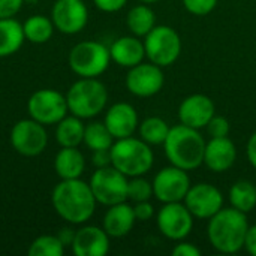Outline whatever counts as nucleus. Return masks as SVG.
<instances>
[{
    "mask_svg": "<svg viewBox=\"0 0 256 256\" xmlns=\"http://www.w3.org/2000/svg\"><path fill=\"white\" fill-rule=\"evenodd\" d=\"M87 148L92 152L96 150H110L114 144V136L108 130L104 122H92L86 124L84 129V141Z\"/></svg>",
    "mask_w": 256,
    "mask_h": 256,
    "instance_id": "29",
    "label": "nucleus"
},
{
    "mask_svg": "<svg viewBox=\"0 0 256 256\" xmlns=\"http://www.w3.org/2000/svg\"><path fill=\"white\" fill-rule=\"evenodd\" d=\"M135 222L134 206L124 201L108 207L102 220V228L111 238H123L134 230Z\"/></svg>",
    "mask_w": 256,
    "mask_h": 256,
    "instance_id": "20",
    "label": "nucleus"
},
{
    "mask_svg": "<svg viewBox=\"0 0 256 256\" xmlns=\"http://www.w3.org/2000/svg\"><path fill=\"white\" fill-rule=\"evenodd\" d=\"M54 212L70 225H82L92 219L96 210V198L90 184L81 178L62 180L51 194Z\"/></svg>",
    "mask_w": 256,
    "mask_h": 256,
    "instance_id": "1",
    "label": "nucleus"
},
{
    "mask_svg": "<svg viewBox=\"0 0 256 256\" xmlns=\"http://www.w3.org/2000/svg\"><path fill=\"white\" fill-rule=\"evenodd\" d=\"M92 164L96 168L110 166L111 165V153H110V150H96V152H93Z\"/></svg>",
    "mask_w": 256,
    "mask_h": 256,
    "instance_id": "38",
    "label": "nucleus"
},
{
    "mask_svg": "<svg viewBox=\"0 0 256 256\" xmlns=\"http://www.w3.org/2000/svg\"><path fill=\"white\" fill-rule=\"evenodd\" d=\"M86 170V158L78 147H62L54 158V171L62 180L80 178Z\"/></svg>",
    "mask_w": 256,
    "mask_h": 256,
    "instance_id": "22",
    "label": "nucleus"
},
{
    "mask_svg": "<svg viewBox=\"0 0 256 256\" xmlns=\"http://www.w3.org/2000/svg\"><path fill=\"white\" fill-rule=\"evenodd\" d=\"M110 153L111 165L129 178L146 176L154 164L152 146L141 138H135L134 135L116 140L110 148Z\"/></svg>",
    "mask_w": 256,
    "mask_h": 256,
    "instance_id": "4",
    "label": "nucleus"
},
{
    "mask_svg": "<svg viewBox=\"0 0 256 256\" xmlns=\"http://www.w3.org/2000/svg\"><path fill=\"white\" fill-rule=\"evenodd\" d=\"M105 126L114 136V140L132 136L140 126L136 110L128 102H117L111 105L104 118Z\"/></svg>",
    "mask_w": 256,
    "mask_h": 256,
    "instance_id": "17",
    "label": "nucleus"
},
{
    "mask_svg": "<svg viewBox=\"0 0 256 256\" xmlns=\"http://www.w3.org/2000/svg\"><path fill=\"white\" fill-rule=\"evenodd\" d=\"M153 196L162 202H183L192 183L188 171L174 165L162 168L153 178Z\"/></svg>",
    "mask_w": 256,
    "mask_h": 256,
    "instance_id": "12",
    "label": "nucleus"
},
{
    "mask_svg": "<svg viewBox=\"0 0 256 256\" xmlns=\"http://www.w3.org/2000/svg\"><path fill=\"white\" fill-rule=\"evenodd\" d=\"M94 6L102 10V12H106V14H112V12H118L122 10L128 0H93Z\"/></svg>",
    "mask_w": 256,
    "mask_h": 256,
    "instance_id": "37",
    "label": "nucleus"
},
{
    "mask_svg": "<svg viewBox=\"0 0 256 256\" xmlns=\"http://www.w3.org/2000/svg\"><path fill=\"white\" fill-rule=\"evenodd\" d=\"M64 248L58 236H39L30 243L27 254L28 256H63Z\"/></svg>",
    "mask_w": 256,
    "mask_h": 256,
    "instance_id": "30",
    "label": "nucleus"
},
{
    "mask_svg": "<svg viewBox=\"0 0 256 256\" xmlns=\"http://www.w3.org/2000/svg\"><path fill=\"white\" fill-rule=\"evenodd\" d=\"M144 48L148 62L160 68H168L180 57L183 44L180 34L172 27L160 24L154 26L144 36Z\"/></svg>",
    "mask_w": 256,
    "mask_h": 256,
    "instance_id": "7",
    "label": "nucleus"
},
{
    "mask_svg": "<svg viewBox=\"0 0 256 256\" xmlns=\"http://www.w3.org/2000/svg\"><path fill=\"white\" fill-rule=\"evenodd\" d=\"M206 129H207L210 138H224V136H230L231 124H230V122L225 117L214 114L213 118L206 126Z\"/></svg>",
    "mask_w": 256,
    "mask_h": 256,
    "instance_id": "33",
    "label": "nucleus"
},
{
    "mask_svg": "<svg viewBox=\"0 0 256 256\" xmlns=\"http://www.w3.org/2000/svg\"><path fill=\"white\" fill-rule=\"evenodd\" d=\"M207 141L200 134V129L186 124H176L164 142V150L168 162L184 171H194L204 164V152Z\"/></svg>",
    "mask_w": 256,
    "mask_h": 256,
    "instance_id": "3",
    "label": "nucleus"
},
{
    "mask_svg": "<svg viewBox=\"0 0 256 256\" xmlns=\"http://www.w3.org/2000/svg\"><path fill=\"white\" fill-rule=\"evenodd\" d=\"M183 202L189 208L194 218L208 220L224 208L225 200H224V194L214 184L196 183L190 186Z\"/></svg>",
    "mask_w": 256,
    "mask_h": 256,
    "instance_id": "14",
    "label": "nucleus"
},
{
    "mask_svg": "<svg viewBox=\"0 0 256 256\" xmlns=\"http://www.w3.org/2000/svg\"><path fill=\"white\" fill-rule=\"evenodd\" d=\"M194 219L195 218L184 202H168L164 204L158 212L156 225L165 238L171 242H182L192 232Z\"/></svg>",
    "mask_w": 256,
    "mask_h": 256,
    "instance_id": "10",
    "label": "nucleus"
},
{
    "mask_svg": "<svg viewBox=\"0 0 256 256\" xmlns=\"http://www.w3.org/2000/svg\"><path fill=\"white\" fill-rule=\"evenodd\" d=\"M230 202L238 212L250 213L256 208V186L249 180H238L230 189Z\"/></svg>",
    "mask_w": 256,
    "mask_h": 256,
    "instance_id": "27",
    "label": "nucleus"
},
{
    "mask_svg": "<svg viewBox=\"0 0 256 256\" xmlns=\"http://www.w3.org/2000/svg\"><path fill=\"white\" fill-rule=\"evenodd\" d=\"M218 3H219V0H183L186 10L196 16L208 15L210 12L214 10Z\"/></svg>",
    "mask_w": 256,
    "mask_h": 256,
    "instance_id": "32",
    "label": "nucleus"
},
{
    "mask_svg": "<svg viewBox=\"0 0 256 256\" xmlns=\"http://www.w3.org/2000/svg\"><path fill=\"white\" fill-rule=\"evenodd\" d=\"M141 3H146V4H152V3H156V2H159V0H140Z\"/></svg>",
    "mask_w": 256,
    "mask_h": 256,
    "instance_id": "42",
    "label": "nucleus"
},
{
    "mask_svg": "<svg viewBox=\"0 0 256 256\" xmlns=\"http://www.w3.org/2000/svg\"><path fill=\"white\" fill-rule=\"evenodd\" d=\"M244 249L249 255L256 256V225H249L246 238H244Z\"/></svg>",
    "mask_w": 256,
    "mask_h": 256,
    "instance_id": "39",
    "label": "nucleus"
},
{
    "mask_svg": "<svg viewBox=\"0 0 256 256\" xmlns=\"http://www.w3.org/2000/svg\"><path fill=\"white\" fill-rule=\"evenodd\" d=\"M216 114V106L207 94L195 93L184 98L178 106V120L194 129H202Z\"/></svg>",
    "mask_w": 256,
    "mask_h": 256,
    "instance_id": "16",
    "label": "nucleus"
},
{
    "mask_svg": "<svg viewBox=\"0 0 256 256\" xmlns=\"http://www.w3.org/2000/svg\"><path fill=\"white\" fill-rule=\"evenodd\" d=\"M69 68L81 78L100 76L111 63L110 48L96 40H82L69 52Z\"/></svg>",
    "mask_w": 256,
    "mask_h": 256,
    "instance_id": "6",
    "label": "nucleus"
},
{
    "mask_svg": "<svg viewBox=\"0 0 256 256\" xmlns=\"http://www.w3.org/2000/svg\"><path fill=\"white\" fill-rule=\"evenodd\" d=\"M69 112L86 120L99 116L108 102V90L98 78H80L66 93Z\"/></svg>",
    "mask_w": 256,
    "mask_h": 256,
    "instance_id": "5",
    "label": "nucleus"
},
{
    "mask_svg": "<svg viewBox=\"0 0 256 256\" xmlns=\"http://www.w3.org/2000/svg\"><path fill=\"white\" fill-rule=\"evenodd\" d=\"M126 26L134 36L144 38L156 26V14L146 3L136 4L126 15Z\"/></svg>",
    "mask_w": 256,
    "mask_h": 256,
    "instance_id": "25",
    "label": "nucleus"
},
{
    "mask_svg": "<svg viewBox=\"0 0 256 256\" xmlns=\"http://www.w3.org/2000/svg\"><path fill=\"white\" fill-rule=\"evenodd\" d=\"M246 156L249 164L256 170V132H254L246 146Z\"/></svg>",
    "mask_w": 256,
    "mask_h": 256,
    "instance_id": "40",
    "label": "nucleus"
},
{
    "mask_svg": "<svg viewBox=\"0 0 256 256\" xmlns=\"http://www.w3.org/2000/svg\"><path fill=\"white\" fill-rule=\"evenodd\" d=\"M86 124L82 118L70 114L63 117L56 128V141L62 147H78L84 141Z\"/></svg>",
    "mask_w": 256,
    "mask_h": 256,
    "instance_id": "24",
    "label": "nucleus"
},
{
    "mask_svg": "<svg viewBox=\"0 0 256 256\" xmlns=\"http://www.w3.org/2000/svg\"><path fill=\"white\" fill-rule=\"evenodd\" d=\"M22 4L24 0H0V18H14Z\"/></svg>",
    "mask_w": 256,
    "mask_h": 256,
    "instance_id": "34",
    "label": "nucleus"
},
{
    "mask_svg": "<svg viewBox=\"0 0 256 256\" xmlns=\"http://www.w3.org/2000/svg\"><path fill=\"white\" fill-rule=\"evenodd\" d=\"M249 230L248 216L243 212L222 208L208 219L207 238L214 250L224 255H234L244 249V238Z\"/></svg>",
    "mask_w": 256,
    "mask_h": 256,
    "instance_id": "2",
    "label": "nucleus"
},
{
    "mask_svg": "<svg viewBox=\"0 0 256 256\" xmlns=\"http://www.w3.org/2000/svg\"><path fill=\"white\" fill-rule=\"evenodd\" d=\"M237 160V147L230 140V136L224 138H210L206 144L204 152V164L213 172H226L234 166Z\"/></svg>",
    "mask_w": 256,
    "mask_h": 256,
    "instance_id": "19",
    "label": "nucleus"
},
{
    "mask_svg": "<svg viewBox=\"0 0 256 256\" xmlns=\"http://www.w3.org/2000/svg\"><path fill=\"white\" fill-rule=\"evenodd\" d=\"M124 84L128 92L134 96L152 98L162 90L165 84V75L160 66L152 62H141L128 70Z\"/></svg>",
    "mask_w": 256,
    "mask_h": 256,
    "instance_id": "13",
    "label": "nucleus"
},
{
    "mask_svg": "<svg viewBox=\"0 0 256 256\" xmlns=\"http://www.w3.org/2000/svg\"><path fill=\"white\" fill-rule=\"evenodd\" d=\"M9 140L16 153L26 158H34L46 148L48 134L42 123L33 118H22L12 126Z\"/></svg>",
    "mask_w": 256,
    "mask_h": 256,
    "instance_id": "11",
    "label": "nucleus"
},
{
    "mask_svg": "<svg viewBox=\"0 0 256 256\" xmlns=\"http://www.w3.org/2000/svg\"><path fill=\"white\" fill-rule=\"evenodd\" d=\"M26 40L22 24L15 18H0V57L15 54Z\"/></svg>",
    "mask_w": 256,
    "mask_h": 256,
    "instance_id": "23",
    "label": "nucleus"
},
{
    "mask_svg": "<svg viewBox=\"0 0 256 256\" xmlns=\"http://www.w3.org/2000/svg\"><path fill=\"white\" fill-rule=\"evenodd\" d=\"M54 28L56 27L52 24V20L40 14L28 16L22 24L26 40L32 44H38V45L48 42L54 33Z\"/></svg>",
    "mask_w": 256,
    "mask_h": 256,
    "instance_id": "26",
    "label": "nucleus"
},
{
    "mask_svg": "<svg viewBox=\"0 0 256 256\" xmlns=\"http://www.w3.org/2000/svg\"><path fill=\"white\" fill-rule=\"evenodd\" d=\"M110 238L104 228L86 225L75 231L72 252L76 256H105L110 252Z\"/></svg>",
    "mask_w": 256,
    "mask_h": 256,
    "instance_id": "18",
    "label": "nucleus"
},
{
    "mask_svg": "<svg viewBox=\"0 0 256 256\" xmlns=\"http://www.w3.org/2000/svg\"><path fill=\"white\" fill-rule=\"evenodd\" d=\"M134 213L136 220L140 222H147L154 216V207L150 201H141V202H135L134 206Z\"/></svg>",
    "mask_w": 256,
    "mask_h": 256,
    "instance_id": "35",
    "label": "nucleus"
},
{
    "mask_svg": "<svg viewBox=\"0 0 256 256\" xmlns=\"http://www.w3.org/2000/svg\"><path fill=\"white\" fill-rule=\"evenodd\" d=\"M74 236H75V231H72V230H69V228H64V230H62V232L58 234V238L63 242L64 246H70L72 242H74Z\"/></svg>",
    "mask_w": 256,
    "mask_h": 256,
    "instance_id": "41",
    "label": "nucleus"
},
{
    "mask_svg": "<svg viewBox=\"0 0 256 256\" xmlns=\"http://www.w3.org/2000/svg\"><path fill=\"white\" fill-rule=\"evenodd\" d=\"M172 255L174 256H201L202 252L200 248H196L194 243L189 242H177V244L172 249Z\"/></svg>",
    "mask_w": 256,
    "mask_h": 256,
    "instance_id": "36",
    "label": "nucleus"
},
{
    "mask_svg": "<svg viewBox=\"0 0 256 256\" xmlns=\"http://www.w3.org/2000/svg\"><path fill=\"white\" fill-rule=\"evenodd\" d=\"M128 183L129 177L112 165L96 168L88 182L98 204L106 207L128 201Z\"/></svg>",
    "mask_w": 256,
    "mask_h": 256,
    "instance_id": "8",
    "label": "nucleus"
},
{
    "mask_svg": "<svg viewBox=\"0 0 256 256\" xmlns=\"http://www.w3.org/2000/svg\"><path fill=\"white\" fill-rule=\"evenodd\" d=\"M153 196V183L144 178V176L132 177L128 183V200L134 204L141 201H150Z\"/></svg>",
    "mask_w": 256,
    "mask_h": 256,
    "instance_id": "31",
    "label": "nucleus"
},
{
    "mask_svg": "<svg viewBox=\"0 0 256 256\" xmlns=\"http://www.w3.org/2000/svg\"><path fill=\"white\" fill-rule=\"evenodd\" d=\"M27 111L30 118L44 126L57 124L69 112L66 94L52 88L36 90L27 100Z\"/></svg>",
    "mask_w": 256,
    "mask_h": 256,
    "instance_id": "9",
    "label": "nucleus"
},
{
    "mask_svg": "<svg viewBox=\"0 0 256 256\" xmlns=\"http://www.w3.org/2000/svg\"><path fill=\"white\" fill-rule=\"evenodd\" d=\"M170 129V124L160 117H147L138 126L140 138L148 146H164Z\"/></svg>",
    "mask_w": 256,
    "mask_h": 256,
    "instance_id": "28",
    "label": "nucleus"
},
{
    "mask_svg": "<svg viewBox=\"0 0 256 256\" xmlns=\"http://www.w3.org/2000/svg\"><path fill=\"white\" fill-rule=\"evenodd\" d=\"M111 60L122 68H134L144 62L146 58V48L144 40L138 36H122L116 39L110 46Z\"/></svg>",
    "mask_w": 256,
    "mask_h": 256,
    "instance_id": "21",
    "label": "nucleus"
},
{
    "mask_svg": "<svg viewBox=\"0 0 256 256\" xmlns=\"http://www.w3.org/2000/svg\"><path fill=\"white\" fill-rule=\"evenodd\" d=\"M54 27L63 34H76L88 22V8L84 0H56L51 8Z\"/></svg>",
    "mask_w": 256,
    "mask_h": 256,
    "instance_id": "15",
    "label": "nucleus"
}]
</instances>
